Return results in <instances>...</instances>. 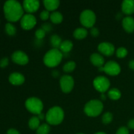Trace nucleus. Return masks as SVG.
I'll use <instances>...</instances> for the list:
<instances>
[{"mask_svg":"<svg viewBox=\"0 0 134 134\" xmlns=\"http://www.w3.org/2000/svg\"><path fill=\"white\" fill-rule=\"evenodd\" d=\"M43 4L46 10L48 11H54L56 9L58 8L60 5V1L58 0H44Z\"/></svg>","mask_w":134,"mask_h":134,"instance_id":"nucleus-18","label":"nucleus"},{"mask_svg":"<svg viewBox=\"0 0 134 134\" xmlns=\"http://www.w3.org/2000/svg\"><path fill=\"white\" fill-rule=\"evenodd\" d=\"M38 118H39V120H44V118H46V115H44V114L43 113H40V114H39V115H38Z\"/></svg>","mask_w":134,"mask_h":134,"instance_id":"nucleus-38","label":"nucleus"},{"mask_svg":"<svg viewBox=\"0 0 134 134\" xmlns=\"http://www.w3.org/2000/svg\"><path fill=\"white\" fill-rule=\"evenodd\" d=\"M96 16L94 11L90 9H85L80 15V22L86 27H92L96 22Z\"/></svg>","mask_w":134,"mask_h":134,"instance_id":"nucleus-6","label":"nucleus"},{"mask_svg":"<svg viewBox=\"0 0 134 134\" xmlns=\"http://www.w3.org/2000/svg\"><path fill=\"white\" fill-rule=\"evenodd\" d=\"M122 26L126 31L132 33L134 31V18L132 16H126L123 18Z\"/></svg>","mask_w":134,"mask_h":134,"instance_id":"nucleus-16","label":"nucleus"},{"mask_svg":"<svg viewBox=\"0 0 134 134\" xmlns=\"http://www.w3.org/2000/svg\"><path fill=\"white\" fill-rule=\"evenodd\" d=\"M104 71L111 76L117 75L121 71L120 65L115 61H109L103 66Z\"/></svg>","mask_w":134,"mask_h":134,"instance_id":"nucleus-10","label":"nucleus"},{"mask_svg":"<svg viewBox=\"0 0 134 134\" xmlns=\"http://www.w3.org/2000/svg\"><path fill=\"white\" fill-rule=\"evenodd\" d=\"M90 34H91V35H92L93 37H97L99 35V31L98 28H96V27H91V30H90Z\"/></svg>","mask_w":134,"mask_h":134,"instance_id":"nucleus-34","label":"nucleus"},{"mask_svg":"<svg viewBox=\"0 0 134 134\" xmlns=\"http://www.w3.org/2000/svg\"><path fill=\"white\" fill-rule=\"evenodd\" d=\"M108 96L113 100H117L121 97V92L119 89L114 88L109 90L108 92Z\"/></svg>","mask_w":134,"mask_h":134,"instance_id":"nucleus-24","label":"nucleus"},{"mask_svg":"<svg viewBox=\"0 0 134 134\" xmlns=\"http://www.w3.org/2000/svg\"><path fill=\"white\" fill-rule=\"evenodd\" d=\"M122 10L123 13L127 15H130L134 13L133 0H124L122 3Z\"/></svg>","mask_w":134,"mask_h":134,"instance_id":"nucleus-15","label":"nucleus"},{"mask_svg":"<svg viewBox=\"0 0 134 134\" xmlns=\"http://www.w3.org/2000/svg\"><path fill=\"white\" fill-rule=\"evenodd\" d=\"M73 44L70 40H65L62 41L60 47V51L63 53H68L73 48Z\"/></svg>","mask_w":134,"mask_h":134,"instance_id":"nucleus-19","label":"nucleus"},{"mask_svg":"<svg viewBox=\"0 0 134 134\" xmlns=\"http://www.w3.org/2000/svg\"><path fill=\"white\" fill-rule=\"evenodd\" d=\"M77 134H85V133H77Z\"/></svg>","mask_w":134,"mask_h":134,"instance_id":"nucleus-43","label":"nucleus"},{"mask_svg":"<svg viewBox=\"0 0 134 134\" xmlns=\"http://www.w3.org/2000/svg\"><path fill=\"white\" fill-rule=\"evenodd\" d=\"M50 41H51V43L52 47H54V48H57V49H58V48H60V45L62 43L61 37L59 35H56V34L52 35Z\"/></svg>","mask_w":134,"mask_h":134,"instance_id":"nucleus-23","label":"nucleus"},{"mask_svg":"<svg viewBox=\"0 0 134 134\" xmlns=\"http://www.w3.org/2000/svg\"><path fill=\"white\" fill-rule=\"evenodd\" d=\"M60 85L61 90L64 93H69L73 90L74 86V79L68 75L62 76L60 79Z\"/></svg>","mask_w":134,"mask_h":134,"instance_id":"nucleus-8","label":"nucleus"},{"mask_svg":"<svg viewBox=\"0 0 134 134\" xmlns=\"http://www.w3.org/2000/svg\"><path fill=\"white\" fill-rule=\"evenodd\" d=\"M102 99H103V100H105V99H106V97H105V96L104 95V94H102Z\"/></svg>","mask_w":134,"mask_h":134,"instance_id":"nucleus-41","label":"nucleus"},{"mask_svg":"<svg viewBox=\"0 0 134 134\" xmlns=\"http://www.w3.org/2000/svg\"><path fill=\"white\" fill-rule=\"evenodd\" d=\"M90 62L95 66L100 68L104 65L105 60L103 56L98 53H94L90 56Z\"/></svg>","mask_w":134,"mask_h":134,"instance_id":"nucleus-17","label":"nucleus"},{"mask_svg":"<svg viewBox=\"0 0 134 134\" xmlns=\"http://www.w3.org/2000/svg\"><path fill=\"white\" fill-rule=\"evenodd\" d=\"M98 49L102 54L105 56H111L114 54L115 51V46L108 42H103L98 45Z\"/></svg>","mask_w":134,"mask_h":134,"instance_id":"nucleus-13","label":"nucleus"},{"mask_svg":"<svg viewBox=\"0 0 134 134\" xmlns=\"http://www.w3.org/2000/svg\"><path fill=\"white\" fill-rule=\"evenodd\" d=\"M25 106L30 113L35 115L41 113L43 109V103L40 99L35 97H31L26 101Z\"/></svg>","mask_w":134,"mask_h":134,"instance_id":"nucleus-5","label":"nucleus"},{"mask_svg":"<svg viewBox=\"0 0 134 134\" xmlns=\"http://www.w3.org/2000/svg\"><path fill=\"white\" fill-rule=\"evenodd\" d=\"M76 68V64L73 61H69L67 62L63 67V70L66 73H70L73 71Z\"/></svg>","mask_w":134,"mask_h":134,"instance_id":"nucleus-26","label":"nucleus"},{"mask_svg":"<svg viewBox=\"0 0 134 134\" xmlns=\"http://www.w3.org/2000/svg\"><path fill=\"white\" fill-rule=\"evenodd\" d=\"M9 81L12 85L18 86V85H22L24 82L25 78L23 75L21 73L14 72L9 75Z\"/></svg>","mask_w":134,"mask_h":134,"instance_id":"nucleus-14","label":"nucleus"},{"mask_svg":"<svg viewBox=\"0 0 134 134\" xmlns=\"http://www.w3.org/2000/svg\"><path fill=\"white\" fill-rule=\"evenodd\" d=\"M35 35L37 39H39V40H41V39H43L45 37L46 31L42 27H41V28L37 29L36 30Z\"/></svg>","mask_w":134,"mask_h":134,"instance_id":"nucleus-30","label":"nucleus"},{"mask_svg":"<svg viewBox=\"0 0 134 134\" xmlns=\"http://www.w3.org/2000/svg\"><path fill=\"white\" fill-rule=\"evenodd\" d=\"M8 64H9V59H8V58L5 57L0 60V67L1 68H5Z\"/></svg>","mask_w":134,"mask_h":134,"instance_id":"nucleus-32","label":"nucleus"},{"mask_svg":"<svg viewBox=\"0 0 134 134\" xmlns=\"http://www.w3.org/2000/svg\"><path fill=\"white\" fill-rule=\"evenodd\" d=\"M5 31L9 35L13 36V35H15L16 32V29L14 25L9 22L5 25Z\"/></svg>","mask_w":134,"mask_h":134,"instance_id":"nucleus-27","label":"nucleus"},{"mask_svg":"<svg viewBox=\"0 0 134 134\" xmlns=\"http://www.w3.org/2000/svg\"><path fill=\"white\" fill-rule=\"evenodd\" d=\"M128 54V51L124 47H120L116 51V55L119 58H123Z\"/></svg>","mask_w":134,"mask_h":134,"instance_id":"nucleus-29","label":"nucleus"},{"mask_svg":"<svg viewBox=\"0 0 134 134\" xmlns=\"http://www.w3.org/2000/svg\"><path fill=\"white\" fill-rule=\"evenodd\" d=\"M37 23L36 18L32 14H24L20 19V25L23 29L29 30L32 29Z\"/></svg>","mask_w":134,"mask_h":134,"instance_id":"nucleus-9","label":"nucleus"},{"mask_svg":"<svg viewBox=\"0 0 134 134\" xmlns=\"http://www.w3.org/2000/svg\"><path fill=\"white\" fill-rule=\"evenodd\" d=\"M103 105L100 100L92 99L86 103L84 111L86 115L90 117H96L102 113Z\"/></svg>","mask_w":134,"mask_h":134,"instance_id":"nucleus-4","label":"nucleus"},{"mask_svg":"<svg viewBox=\"0 0 134 134\" xmlns=\"http://www.w3.org/2000/svg\"><path fill=\"white\" fill-rule=\"evenodd\" d=\"M42 28H43L46 32H47V31H51V29H52V27H51V26L49 24L45 23L44 24H43V26H42Z\"/></svg>","mask_w":134,"mask_h":134,"instance_id":"nucleus-35","label":"nucleus"},{"mask_svg":"<svg viewBox=\"0 0 134 134\" xmlns=\"http://www.w3.org/2000/svg\"><path fill=\"white\" fill-rule=\"evenodd\" d=\"M88 35V31L84 27L77 28L73 32V36L75 39H85Z\"/></svg>","mask_w":134,"mask_h":134,"instance_id":"nucleus-20","label":"nucleus"},{"mask_svg":"<svg viewBox=\"0 0 134 134\" xmlns=\"http://www.w3.org/2000/svg\"><path fill=\"white\" fill-rule=\"evenodd\" d=\"M113 119V114L110 112L105 113L102 116V122L105 124L111 123L112 122Z\"/></svg>","mask_w":134,"mask_h":134,"instance_id":"nucleus-28","label":"nucleus"},{"mask_svg":"<svg viewBox=\"0 0 134 134\" xmlns=\"http://www.w3.org/2000/svg\"><path fill=\"white\" fill-rule=\"evenodd\" d=\"M64 119V110L58 106L50 109L46 115V120L51 125H58Z\"/></svg>","mask_w":134,"mask_h":134,"instance_id":"nucleus-3","label":"nucleus"},{"mask_svg":"<svg viewBox=\"0 0 134 134\" xmlns=\"http://www.w3.org/2000/svg\"><path fill=\"white\" fill-rule=\"evenodd\" d=\"M54 74H55V77H58V75H59V72L58 71H53V72H52V75H54Z\"/></svg>","mask_w":134,"mask_h":134,"instance_id":"nucleus-40","label":"nucleus"},{"mask_svg":"<svg viewBox=\"0 0 134 134\" xmlns=\"http://www.w3.org/2000/svg\"><path fill=\"white\" fill-rule=\"evenodd\" d=\"M116 134H129V130L126 127H121L118 130Z\"/></svg>","mask_w":134,"mask_h":134,"instance_id":"nucleus-33","label":"nucleus"},{"mask_svg":"<svg viewBox=\"0 0 134 134\" xmlns=\"http://www.w3.org/2000/svg\"><path fill=\"white\" fill-rule=\"evenodd\" d=\"M50 18L54 24H60L63 20V15L60 12L54 11L51 14Z\"/></svg>","mask_w":134,"mask_h":134,"instance_id":"nucleus-21","label":"nucleus"},{"mask_svg":"<svg viewBox=\"0 0 134 134\" xmlns=\"http://www.w3.org/2000/svg\"><path fill=\"white\" fill-rule=\"evenodd\" d=\"M128 127L130 129H134V119H131L128 122Z\"/></svg>","mask_w":134,"mask_h":134,"instance_id":"nucleus-36","label":"nucleus"},{"mask_svg":"<svg viewBox=\"0 0 134 134\" xmlns=\"http://www.w3.org/2000/svg\"><path fill=\"white\" fill-rule=\"evenodd\" d=\"M11 58L15 64L18 65H26L29 62V58L27 55L24 52L21 51H17L13 52Z\"/></svg>","mask_w":134,"mask_h":134,"instance_id":"nucleus-11","label":"nucleus"},{"mask_svg":"<svg viewBox=\"0 0 134 134\" xmlns=\"http://www.w3.org/2000/svg\"><path fill=\"white\" fill-rule=\"evenodd\" d=\"M63 58V54L57 48H52L44 54L43 62L49 68H54L61 62Z\"/></svg>","mask_w":134,"mask_h":134,"instance_id":"nucleus-2","label":"nucleus"},{"mask_svg":"<svg viewBox=\"0 0 134 134\" xmlns=\"http://www.w3.org/2000/svg\"><path fill=\"white\" fill-rule=\"evenodd\" d=\"M4 14L9 22H16L24 16L23 6L16 0H9L3 6Z\"/></svg>","mask_w":134,"mask_h":134,"instance_id":"nucleus-1","label":"nucleus"},{"mask_svg":"<svg viewBox=\"0 0 134 134\" xmlns=\"http://www.w3.org/2000/svg\"><path fill=\"white\" fill-rule=\"evenodd\" d=\"M50 16H51V14L49 11L47 10H43L40 13V18L43 20H47L48 18H50Z\"/></svg>","mask_w":134,"mask_h":134,"instance_id":"nucleus-31","label":"nucleus"},{"mask_svg":"<svg viewBox=\"0 0 134 134\" xmlns=\"http://www.w3.org/2000/svg\"><path fill=\"white\" fill-rule=\"evenodd\" d=\"M50 126L47 124H43L37 129V134H48L50 132Z\"/></svg>","mask_w":134,"mask_h":134,"instance_id":"nucleus-25","label":"nucleus"},{"mask_svg":"<svg viewBox=\"0 0 134 134\" xmlns=\"http://www.w3.org/2000/svg\"><path fill=\"white\" fill-rule=\"evenodd\" d=\"M94 88L98 91L103 93L108 90L110 87V81L104 76H98L93 81Z\"/></svg>","mask_w":134,"mask_h":134,"instance_id":"nucleus-7","label":"nucleus"},{"mask_svg":"<svg viewBox=\"0 0 134 134\" xmlns=\"http://www.w3.org/2000/svg\"><path fill=\"white\" fill-rule=\"evenodd\" d=\"M28 126L30 129L31 130H37L40 126V120L38 118V116H32L31 119L29 120Z\"/></svg>","mask_w":134,"mask_h":134,"instance_id":"nucleus-22","label":"nucleus"},{"mask_svg":"<svg viewBox=\"0 0 134 134\" xmlns=\"http://www.w3.org/2000/svg\"><path fill=\"white\" fill-rule=\"evenodd\" d=\"M129 67L131 69L134 70V60H131L129 62Z\"/></svg>","mask_w":134,"mask_h":134,"instance_id":"nucleus-39","label":"nucleus"},{"mask_svg":"<svg viewBox=\"0 0 134 134\" xmlns=\"http://www.w3.org/2000/svg\"><path fill=\"white\" fill-rule=\"evenodd\" d=\"M7 134H20L18 130L15 129H9L7 132Z\"/></svg>","mask_w":134,"mask_h":134,"instance_id":"nucleus-37","label":"nucleus"},{"mask_svg":"<svg viewBox=\"0 0 134 134\" xmlns=\"http://www.w3.org/2000/svg\"><path fill=\"white\" fill-rule=\"evenodd\" d=\"M94 134H106L105 132H97V133H94Z\"/></svg>","mask_w":134,"mask_h":134,"instance_id":"nucleus-42","label":"nucleus"},{"mask_svg":"<svg viewBox=\"0 0 134 134\" xmlns=\"http://www.w3.org/2000/svg\"><path fill=\"white\" fill-rule=\"evenodd\" d=\"M24 10L29 14L37 11L40 6V2L38 0H25L23 1Z\"/></svg>","mask_w":134,"mask_h":134,"instance_id":"nucleus-12","label":"nucleus"}]
</instances>
